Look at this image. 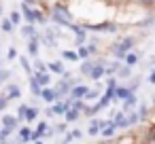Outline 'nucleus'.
Returning <instances> with one entry per match:
<instances>
[{
    "mask_svg": "<svg viewBox=\"0 0 155 144\" xmlns=\"http://www.w3.org/2000/svg\"><path fill=\"white\" fill-rule=\"evenodd\" d=\"M41 98H43L45 102H55L58 93H55L53 89H43V91H41Z\"/></svg>",
    "mask_w": 155,
    "mask_h": 144,
    "instance_id": "f257e3e1",
    "label": "nucleus"
},
{
    "mask_svg": "<svg viewBox=\"0 0 155 144\" xmlns=\"http://www.w3.org/2000/svg\"><path fill=\"white\" fill-rule=\"evenodd\" d=\"M70 93H72V98H85V95H89V89L87 87H74Z\"/></svg>",
    "mask_w": 155,
    "mask_h": 144,
    "instance_id": "f03ea898",
    "label": "nucleus"
},
{
    "mask_svg": "<svg viewBox=\"0 0 155 144\" xmlns=\"http://www.w3.org/2000/svg\"><path fill=\"white\" fill-rule=\"evenodd\" d=\"M30 89H32L34 95H41V91H43V87L38 85V81H36L34 76H30Z\"/></svg>",
    "mask_w": 155,
    "mask_h": 144,
    "instance_id": "7ed1b4c3",
    "label": "nucleus"
},
{
    "mask_svg": "<svg viewBox=\"0 0 155 144\" xmlns=\"http://www.w3.org/2000/svg\"><path fill=\"white\" fill-rule=\"evenodd\" d=\"M2 123H5V127H9V129H15L17 119H15V117H11V114H7V117H2Z\"/></svg>",
    "mask_w": 155,
    "mask_h": 144,
    "instance_id": "20e7f679",
    "label": "nucleus"
},
{
    "mask_svg": "<svg viewBox=\"0 0 155 144\" xmlns=\"http://www.w3.org/2000/svg\"><path fill=\"white\" fill-rule=\"evenodd\" d=\"M68 108H70V104L66 102V104H58V106H53V108H51V112H55V114H62V112H68Z\"/></svg>",
    "mask_w": 155,
    "mask_h": 144,
    "instance_id": "39448f33",
    "label": "nucleus"
},
{
    "mask_svg": "<svg viewBox=\"0 0 155 144\" xmlns=\"http://www.w3.org/2000/svg\"><path fill=\"white\" fill-rule=\"evenodd\" d=\"M36 114H38V110H36V108H26L24 119H26V121H34V119H36Z\"/></svg>",
    "mask_w": 155,
    "mask_h": 144,
    "instance_id": "423d86ee",
    "label": "nucleus"
},
{
    "mask_svg": "<svg viewBox=\"0 0 155 144\" xmlns=\"http://www.w3.org/2000/svg\"><path fill=\"white\" fill-rule=\"evenodd\" d=\"M132 47V40H127V43H123V45H119V51H117V55H127V49Z\"/></svg>",
    "mask_w": 155,
    "mask_h": 144,
    "instance_id": "0eeeda50",
    "label": "nucleus"
},
{
    "mask_svg": "<svg viewBox=\"0 0 155 144\" xmlns=\"http://www.w3.org/2000/svg\"><path fill=\"white\" fill-rule=\"evenodd\" d=\"M19 136H21V142H28V140H32V131H30L28 127H24V129L19 131Z\"/></svg>",
    "mask_w": 155,
    "mask_h": 144,
    "instance_id": "6e6552de",
    "label": "nucleus"
},
{
    "mask_svg": "<svg viewBox=\"0 0 155 144\" xmlns=\"http://www.w3.org/2000/svg\"><path fill=\"white\" fill-rule=\"evenodd\" d=\"M49 70H51V72H55V74H62V72H64L62 64H55V62H53V64H49Z\"/></svg>",
    "mask_w": 155,
    "mask_h": 144,
    "instance_id": "1a4fd4ad",
    "label": "nucleus"
},
{
    "mask_svg": "<svg viewBox=\"0 0 155 144\" xmlns=\"http://www.w3.org/2000/svg\"><path fill=\"white\" fill-rule=\"evenodd\" d=\"M5 98H7V100H9V98H19V87H11Z\"/></svg>",
    "mask_w": 155,
    "mask_h": 144,
    "instance_id": "9d476101",
    "label": "nucleus"
},
{
    "mask_svg": "<svg viewBox=\"0 0 155 144\" xmlns=\"http://www.w3.org/2000/svg\"><path fill=\"white\" fill-rule=\"evenodd\" d=\"M79 117V108H74V110H68L66 112V121H74Z\"/></svg>",
    "mask_w": 155,
    "mask_h": 144,
    "instance_id": "9b49d317",
    "label": "nucleus"
},
{
    "mask_svg": "<svg viewBox=\"0 0 155 144\" xmlns=\"http://www.w3.org/2000/svg\"><path fill=\"white\" fill-rule=\"evenodd\" d=\"M113 131H115V123H113V125H108V127H104V129H102V136H104V138H110V136H113Z\"/></svg>",
    "mask_w": 155,
    "mask_h": 144,
    "instance_id": "f8f14e48",
    "label": "nucleus"
},
{
    "mask_svg": "<svg viewBox=\"0 0 155 144\" xmlns=\"http://www.w3.org/2000/svg\"><path fill=\"white\" fill-rule=\"evenodd\" d=\"M100 129H102V125H100V123H94V125H89V136H96Z\"/></svg>",
    "mask_w": 155,
    "mask_h": 144,
    "instance_id": "ddd939ff",
    "label": "nucleus"
},
{
    "mask_svg": "<svg viewBox=\"0 0 155 144\" xmlns=\"http://www.w3.org/2000/svg\"><path fill=\"white\" fill-rule=\"evenodd\" d=\"M91 51H94V49H87V47H81V49H79V53H77V55H79V57H87V55H89V53H91Z\"/></svg>",
    "mask_w": 155,
    "mask_h": 144,
    "instance_id": "4468645a",
    "label": "nucleus"
},
{
    "mask_svg": "<svg viewBox=\"0 0 155 144\" xmlns=\"http://www.w3.org/2000/svg\"><path fill=\"white\" fill-rule=\"evenodd\" d=\"M28 51H30V55H36V40H34V38L30 40V45H28Z\"/></svg>",
    "mask_w": 155,
    "mask_h": 144,
    "instance_id": "2eb2a0df",
    "label": "nucleus"
},
{
    "mask_svg": "<svg viewBox=\"0 0 155 144\" xmlns=\"http://www.w3.org/2000/svg\"><path fill=\"white\" fill-rule=\"evenodd\" d=\"M9 133H11V129H9V127H2V131H0V140H7Z\"/></svg>",
    "mask_w": 155,
    "mask_h": 144,
    "instance_id": "dca6fc26",
    "label": "nucleus"
},
{
    "mask_svg": "<svg viewBox=\"0 0 155 144\" xmlns=\"http://www.w3.org/2000/svg\"><path fill=\"white\" fill-rule=\"evenodd\" d=\"M19 17H21V15H19L17 11H13V13H11V21H13V24H19Z\"/></svg>",
    "mask_w": 155,
    "mask_h": 144,
    "instance_id": "f3484780",
    "label": "nucleus"
},
{
    "mask_svg": "<svg viewBox=\"0 0 155 144\" xmlns=\"http://www.w3.org/2000/svg\"><path fill=\"white\" fill-rule=\"evenodd\" d=\"M64 57H66V59H77L79 55H77V53H72V51H66V53H64Z\"/></svg>",
    "mask_w": 155,
    "mask_h": 144,
    "instance_id": "a211bd4d",
    "label": "nucleus"
},
{
    "mask_svg": "<svg viewBox=\"0 0 155 144\" xmlns=\"http://www.w3.org/2000/svg\"><path fill=\"white\" fill-rule=\"evenodd\" d=\"M7 104H9V100L2 95V98H0V110H5V108H7Z\"/></svg>",
    "mask_w": 155,
    "mask_h": 144,
    "instance_id": "6ab92c4d",
    "label": "nucleus"
},
{
    "mask_svg": "<svg viewBox=\"0 0 155 144\" xmlns=\"http://www.w3.org/2000/svg\"><path fill=\"white\" fill-rule=\"evenodd\" d=\"M24 34H26V36H32V34H34L32 26H26V28H24Z\"/></svg>",
    "mask_w": 155,
    "mask_h": 144,
    "instance_id": "aec40b11",
    "label": "nucleus"
},
{
    "mask_svg": "<svg viewBox=\"0 0 155 144\" xmlns=\"http://www.w3.org/2000/svg\"><path fill=\"white\" fill-rule=\"evenodd\" d=\"M2 30L5 32H11V21H2Z\"/></svg>",
    "mask_w": 155,
    "mask_h": 144,
    "instance_id": "412c9836",
    "label": "nucleus"
},
{
    "mask_svg": "<svg viewBox=\"0 0 155 144\" xmlns=\"http://www.w3.org/2000/svg\"><path fill=\"white\" fill-rule=\"evenodd\" d=\"M125 59H127V64H136V55H132V53H130Z\"/></svg>",
    "mask_w": 155,
    "mask_h": 144,
    "instance_id": "4be33fe9",
    "label": "nucleus"
},
{
    "mask_svg": "<svg viewBox=\"0 0 155 144\" xmlns=\"http://www.w3.org/2000/svg\"><path fill=\"white\" fill-rule=\"evenodd\" d=\"M13 57H17V51L15 49H9V59H13Z\"/></svg>",
    "mask_w": 155,
    "mask_h": 144,
    "instance_id": "5701e85b",
    "label": "nucleus"
},
{
    "mask_svg": "<svg viewBox=\"0 0 155 144\" xmlns=\"http://www.w3.org/2000/svg\"><path fill=\"white\" fill-rule=\"evenodd\" d=\"M21 64H24V68H26V72H30V64H28V59H21Z\"/></svg>",
    "mask_w": 155,
    "mask_h": 144,
    "instance_id": "b1692460",
    "label": "nucleus"
},
{
    "mask_svg": "<svg viewBox=\"0 0 155 144\" xmlns=\"http://www.w3.org/2000/svg\"><path fill=\"white\" fill-rule=\"evenodd\" d=\"M151 83H153V85H155V72H153V74H151Z\"/></svg>",
    "mask_w": 155,
    "mask_h": 144,
    "instance_id": "393cba45",
    "label": "nucleus"
},
{
    "mask_svg": "<svg viewBox=\"0 0 155 144\" xmlns=\"http://www.w3.org/2000/svg\"><path fill=\"white\" fill-rule=\"evenodd\" d=\"M144 2H153V0H144Z\"/></svg>",
    "mask_w": 155,
    "mask_h": 144,
    "instance_id": "a878e982",
    "label": "nucleus"
},
{
    "mask_svg": "<svg viewBox=\"0 0 155 144\" xmlns=\"http://www.w3.org/2000/svg\"><path fill=\"white\" fill-rule=\"evenodd\" d=\"M0 144H2V142H0Z\"/></svg>",
    "mask_w": 155,
    "mask_h": 144,
    "instance_id": "bb28decb",
    "label": "nucleus"
}]
</instances>
